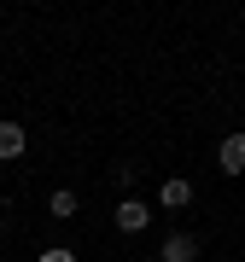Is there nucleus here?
Segmentation results:
<instances>
[{"label": "nucleus", "mask_w": 245, "mask_h": 262, "mask_svg": "<svg viewBox=\"0 0 245 262\" xmlns=\"http://www.w3.org/2000/svg\"><path fill=\"white\" fill-rule=\"evenodd\" d=\"M216 163H222V175H239L245 169V134H228V140L216 146Z\"/></svg>", "instance_id": "2"}, {"label": "nucleus", "mask_w": 245, "mask_h": 262, "mask_svg": "<svg viewBox=\"0 0 245 262\" xmlns=\"http://www.w3.org/2000/svg\"><path fill=\"white\" fill-rule=\"evenodd\" d=\"M158 256H164V262H198V239H193V233H170Z\"/></svg>", "instance_id": "3"}, {"label": "nucleus", "mask_w": 245, "mask_h": 262, "mask_svg": "<svg viewBox=\"0 0 245 262\" xmlns=\"http://www.w3.org/2000/svg\"><path fill=\"white\" fill-rule=\"evenodd\" d=\"M158 204L164 210H187L193 204V181H164V187H158Z\"/></svg>", "instance_id": "4"}, {"label": "nucleus", "mask_w": 245, "mask_h": 262, "mask_svg": "<svg viewBox=\"0 0 245 262\" xmlns=\"http://www.w3.org/2000/svg\"><path fill=\"white\" fill-rule=\"evenodd\" d=\"M47 210H53V215H58V222H65V215H76V210H82V198H76V192H70V187H58V192H53V198H47Z\"/></svg>", "instance_id": "6"}, {"label": "nucleus", "mask_w": 245, "mask_h": 262, "mask_svg": "<svg viewBox=\"0 0 245 262\" xmlns=\"http://www.w3.org/2000/svg\"><path fill=\"white\" fill-rule=\"evenodd\" d=\"M24 146H29V134L18 122H0V158H24Z\"/></svg>", "instance_id": "5"}, {"label": "nucleus", "mask_w": 245, "mask_h": 262, "mask_svg": "<svg viewBox=\"0 0 245 262\" xmlns=\"http://www.w3.org/2000/svg\"><path fill=\"white\" fill-rule=\"evenodd\" d=\"M146 222H152V210L140 204V198H122L117 204V227L122 233H146Z\"/></svg>", "instance_id": "1"}, {"label": "nucleus", "mask_w": 245, "mask_h": 262, "mask_svg": "<svg viewBox=\"0 0 245 262\" xmlns=\"http://www.w3.org/2000/svg\"><path fill=\"white\" fill-rule=\"evenodd\" d=\"M41 262H76V251H65V245H53V251H41Z\"/></svg>", "instance_id": "7"}]
</instances>
